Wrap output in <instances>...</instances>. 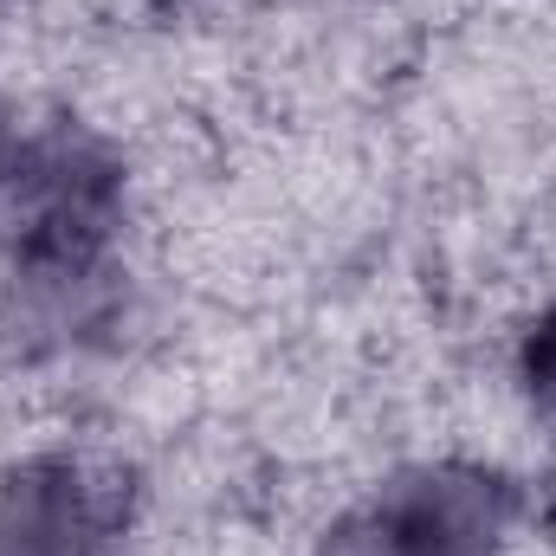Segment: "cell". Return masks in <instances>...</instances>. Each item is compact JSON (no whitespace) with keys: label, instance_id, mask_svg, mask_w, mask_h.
Instances as JSON below:
<instances>
[{"label":"cell","instance_id":"cell-1","mask_svg":"<svg viewBox=\"0 0 556 556\" xmlns=\"http://www.w3.org/2000/svg\"><path fill=\"white\" fill-rule=\"evenodd\" d=\"M525 376H531V389L544 395L556 408V311L531 330V350H525Z\"/></svg>","mask_w":556,"mask_h":556}]
</instances>
